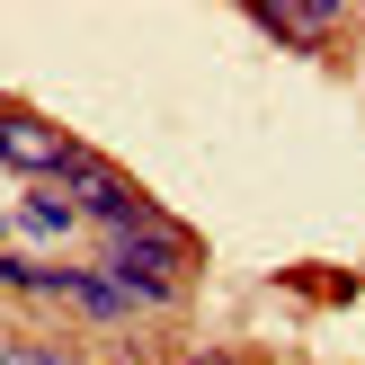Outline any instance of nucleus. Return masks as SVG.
<instances>
[{"label":"nucleus","mask_w":365,"mask_h":365,"mask_svg":"<svg viewBox=\"0 0 365 365\" xmlns=\"http://www.w3.org/2000/svg\"><path fill=\"white\" fill-rule=\"evenodd\" d=\"M107 277L134 303H170L178 294V241L170 232H125V241H107Z\"/></svg>","instance_id":"1"},{"label":"nucleus","mask_w":365,"mask_h":365,"mask_svg":"<svg viewBox=\"0 0 365 365\" xmlns=\"http://www.w3.org/2000/svg\"><path fill=\"white\" fill-rule=\"evenodd\" d=\"M0 160H9V170H27V178H53V187L81 170V152H71L45 116H18V107H0Z\"/></svg>","instance_id":"2"},{"label":"nucleus","mask_w":365,"mask_h":365,"mask_svg":"<svg viewBox=\"0 0 365 365\" xmlns=\"http://www.w3.org/2000/svg\"><path fill=\"white\" fill-rule=\"evenodd\" d=\"M63 196H71L81 214H98V223L116 232V241H125V232H160V223H152V205H143V196L125 187L116 170H98V160H81V170L63 178Z\"/></svg>","instance_id":"3"}]
</instances>
